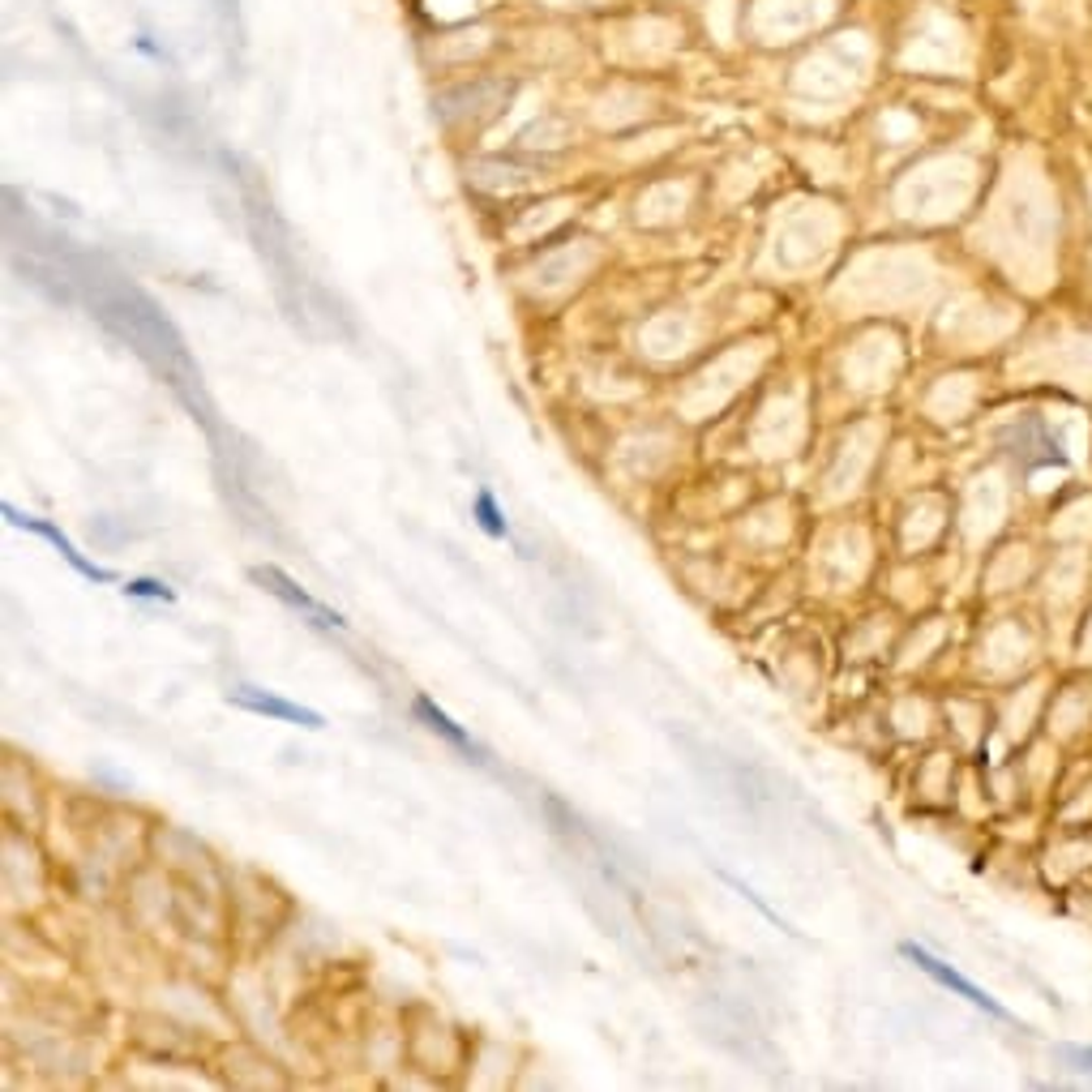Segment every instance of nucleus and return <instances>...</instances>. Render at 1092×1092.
<instances>
[{
	"mask_svg": "<svg viewBox=\"0 0 1092 1092\" xmlns=\"http://www.w3.org/2000/svg\"><path fill=\"white\" fill-rule=\"evenodd\" d=\"M232 702L236 708H249L258 716H274V720H288V724H300V728H322V716L300 708V702H288V698H278V694H262L254 686H236L232 690Z\"/></svg>",
	"mask_w": 1092,
	"mask_h": 1092,
	"instance_id": "4",
	"label": "nucleus"
},
{
	"mask_svg": "<svg viewBox=\"0 0 1092 1092\" xmlns=\"http://www.w3.org/2000/svg\"><path fill=\"white\" fill-rule=\"evenodd\" d=\"M416 716H420V720H425V724H429L433 733H442V737H446V742H450V746H459L463 754H472V758H480V746H476V742H472V737H468V733H463L459 724H454V720H450V716H446V712L437 708V702H433V698H425V694H420V698H416Z\"/></svg>",
	"mask_w": 1092,
	"mask_h": 1092,
	"instance_id": "5",
	"label": "nucleus"
},
{
	"mask_svg": "<svg viewBox=\"0 0 1092 1092\" xmlns=\"http://www.w3.org/2000/svg\"><path fill=\"white\" fill-rule=\"evenodd\" d=\"M1071 1059L1084 1063V1067H1092V1049H1071Z\"/></svg>",
	"mask_w": 1092,
	"mask_h": 1092,
	"instance_id": "8",
	"label": "nucleus"
},
{
	"mask_svg": "<svg viewBox=\"0 0 1092 1092\" xmlns=\"http://www.w3.org/2000/svg\"><path fill=\"white\" fill-rule=\"evenodd\" d=\"M125 595H151V601H176V591H171V587H163V583H155V579H133V583H125Z\"/></svg>",
	"mask_w": 1092,
	"mask_h": 1092,
	"instance_id": "7",
	"label": "nucleus"
},
{
	"mask_svg": "<svg viewBox=\"0 0 1092 1092\" xmlns=\"http://www.w3.org/2000/svg\"><path fill=\"white\" fill-rule=\"evenodd\" d=\"M900 956H908V960L917 964V968H922L926 977H934L938 985H947V990H956L960 998H968V1003H973L977 1011H985V1015H994V1019H1011V1015H1007V1007H998V1003H994L990 994L981 990V985H973V981H968V977H960L956 968H947L942 960H934V956H930L926 947H917V942H900Z\"/></svg>",
	"mask_w": 1092,
	"mask_h": 1092,
	"instance_id": "1",
	"label": "nucleus"
},
{
	"mask_svg": "<svg viewBox=\"0 0 1092 1092\" xmlns=\"http://www.w3.org/2000/svg\"><path fill=\"white\" fill-rule=\"evenodd\" d=\"M254 579H258V583L270 591V595H278V601H284V605L300 609V613H304L313 625H322V630H343V625H347V621H343L335 609H326L322 601H313L309 591H300V587H296V583H292L284 570H278V566H258V570H254Z\"/></svg>",
	"mask_w": 1092,
	"mask_h": 1092,
	"instance_id": "2",
	"label": "nucleus"
},
{
	"mask_svg": "<svg viewBox=\"0 0 1092 1092\" xmlns=\"http://www.w3.org/2000/svg\"><path fill=\"white\" fill-rule=\"evenodd\" d=\"M472 510H476V523L484 527L488 536H498V540L510 536V523L502 518V510H498V502H492V492H488V488L476 492V506H472Z\"/></svg>",
	"mask_w": 1092,
	"mask_h": 1092,
	"instance_id": "6",
	"label": "nucleus"
},
{
	"mask_svg": "<svg viewBox=\"0 0 1092 1092\" xmlns=\"http://www.w3.org/2000/svg\"><path fill=\"white\" fill-rule=\"evenodd\" d=\"M5 518H9L14 527H26V532L44 536V540H48V544H52V549H56V553L69 561V566H74V570L82 575V579H90V583H112V579H116L112 570H103V566H95V561H86V557H82L74 544H69V536L60 532V527H52V523H44V518H30V514H22V510H14V506H5Z\"/></svg>",
	"mask_w": 1092,
	"mask_h": 1092,
	"instance_id": "3",
	"label": "nucleus"
}]
</instances>
